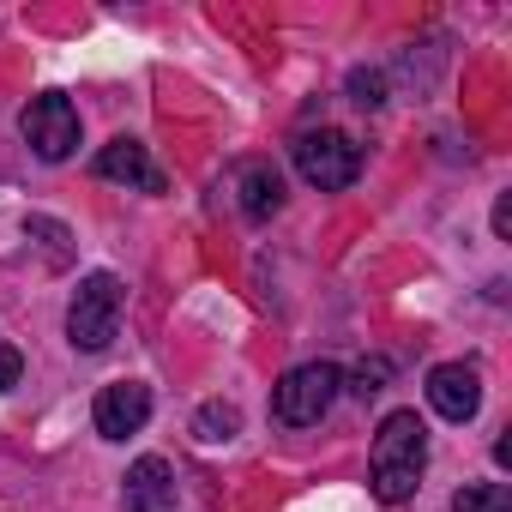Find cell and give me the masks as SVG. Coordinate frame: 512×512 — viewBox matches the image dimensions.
<instances>
[{
  "label": "cell",
  "mask_w": 512,
  "mask_h": 512,
  "mask_svg": "<svg viewBox=\"0 0 512 512\" xmlns=\"http://www.w3.org/2000/svg\"><path fill=\"white\" fill-rule=\"evenodd\" d=\"M422 470H428V428L416 410H392L374 434V500L380 506L416 500Z\"/></svg>",
  "instance_id": "1"
},
{
  "label": "cell",
  "mask_w": 512,
  "mask_h": 512,
  "mask_svg": "<svg viewBox=\"0 0 512 512\" xmlns=\"http://www.w3.org/2000/svg\"><path fill=\"white\" fill-rule=\"evenodd\" d=\"M115 326H121V278H115V272H91V278L73 290L67 338H73V350L97 356V350L115 344Z\"/></svg>",
  "instance_id": "2"
},
{
  "label": "cell",
  "mask_w": 512,
  "mask_h": 512,
  "mask_svg": "<svg viewBox=\"0 0 512 512\" xmlns=\"http://www.w3.org/2000/svg\"><path fill=\"white\" fill-rule=\"evenodd\" d=\"M290 157H296L302 181H308V187H320V193H344V187L362 175V145H356L350 133H338V127L302 133V139L290 145Z\"/></svg>",
  "instance_id": "3"
},
{
  "label": "cell",
  "mask_w": 512,
  "mask_h": 512,
  "mask_svg": "<svg viewBox=\"0 0 512 512\" xmlns=\"http://www.w3.org/2000/svg\"><path fill=\"white\" fill-rule=\"evenodd\" d=\"M338 386H344V374H338L332 362H302V368H290V374L278 380L272 416H278L284 428H314V422L338 404Z\"/></svg>",
  "instance_id": "4"
},
{
  "label": "cell",
  "mask_w": 512,
  "mask_h": 512,
  "mask_svg": "<svg viewBox=\"0 0 512 512\" xmlns=\"http://www.w3.org/2000/svg\"><path fill=\"white\" fill-rule=\"evenodd\" d=\"M19 127H25V139H31V151H37L43 163H67V157L79 151V109H73L61 91L31 97Z\"/></svg>",
  "instance_id": "5"
},
{
  "label": "cell",
  "mask_w": 512,
  "mask_h": 512,
  "mask_svg": "<svg viewBox=\"0 0 512 512\" xmlns=\"http://www.w3.org/2000/svg\"><path fill=\"white\" fill-rule=\"evenodd\" d=\"M91 422H97L103 440L139 434V428L151 422V386H145V380H115V386H103L97 404H91Z\"/></svg>",
  "instance_id": "6"
},
{
  "label": "cell",
  "mask_w": 512,
  "mask_h": 512,
  "mask_svg": "<svg viewBox=\"0 0 512 512\" xmlns=\"http://www.w3.org/2000/svg\"><path fill=\"white\" fill-rule=\"evenodd\" d=\"M428 404H434V416H446V422H470V416L482 410V374H476L470 362H440V368L428 374Z\"/></svg>",
  "instance_id": "7"
},
{
  "label": "cell",
  "mask_w": 512,
  "mask_h": 512,
  "mask_svg": "<svg viewBox=\"0 0 512 512\" xmlns=\"http://www.w3.org/2000/svg\"><path fill=\"white\" fill-rule=\"evenodd\" d=\"M121 506H127V512H175L181 494H175V470H169V458H157V452L133 458V464H127Z\"/></svg>",
  "instance_id": "8"
},
{
  "label": "cell",
  "mask_w": 512,
  "mask_h": 512,
  "mask_svg": "<svg viewBox=\"0 0 512 512\" xmlns=\"http://www.w3.org/2000/svg\"><path fill=\"white\" fill-rule=\"evenodd\" d=\"M97 175H103V181H127V187H139V193H163V187H169L163 169L151 163V151H145L139 139H109V145L97 151Z\"/></svg>",
  "instance_id": "9"
},
{
  "label": "cell",
  "mask_w": 512,
  "mask_h": 512,
  "mask_svg": "<svg viewBox=\"0 0 512 512\" xmlns=\"http://www.w3.org/2000/svg\"><path fill=\"white\" fill-rule=\"evenodd\" d=\"M235 187H241V211H247L253 223H272V217L284 211V175H278L272 163H247Z\"/></svg>",
  "instance_id": "10"
},
{
  "label": "cell",
  "mask_w": 512,
  "mask_h": 512,
  "mask_svg": "<svg viewBox=\"0 0 512 512\" xmlns=\"http://www.w3.org/2000/svg\"><path fill=\"white\" fill-rule=\"evenodd\" d=\"M193 434H199V440H211V446H217V440H235V434H241V410H235V404H223V398H211V404H199Z\"/></svg>",
  "instance_id": "11"
},
{
  "label": "cell",
  "mask_w": 512,
  "mask_h": 512,
  "mask_svg": "<svg viewBox=\"0 0 512 512\" xmlns=\"http://www.w3.org/2000/svg\"><path fill=\"white\" fill-rule=\"evenodd\" d=\"M452 512H512V488L506 482H464L452 494Z\"/></svg>",
  "instance_id": "12"
},
{
  "label": "cell",
  "mask_w": 512,
  "mask_h": 512,
  "mask_svg": "<svg viewBox=\"0 0 512 512\" xmlns=\"http://www.w3.org/2000/svg\"><path fill=\"white\" fill-rule=\"evenodd\" d=\"M350 103H356V109H386V73L356 67V73H350Z\"/></svg>",
  "instance_id": "13"
},
{
  "label": "cell",
  "mask_w": 512,
  "mask_h": 512,
  "mask_svg": "<svg viewBox=\"0 0 512 512\" xmlns=\"http://www.w3.org/2000/svg\"><path fill=\"white\" fill-rule=\"evenodd\" d=\"M386 380H392V362H386V356H374V362H362V368H356L350 392H356V398H374V392H386Z\"/></svg>",
  "instance_id": "14"
},
{
  "label": "cell",
  "mask_w": 512,
  "mask_h": 512,
  "mask_svg": "<svg viewBox=\"0 0 512 512\" xmlns=\"http://www.w3.org/2000/svg\"><path fill=\"white\" fill-rule=\"evenodd\" d=\"M19 374H25V356H19L7 338H0V392H13V386H19Z\"/></svg>",
  "instance_id": "15"
},
{
  "label": "cell",
  "mask_w": 512,
  "mask_h": 512,
  "mask_svg": "<svg viewBox=\"0 0 512 512\" xmlns=\"http://www.w3.org/2000/svg\"><path fill=\"white\" fill-rule=\"evenodd\" d=\"M494 235H500V241L512 235V193H500V199H494Z\"/></svg>",
  "instance_id": "16"
}]
</instances>
